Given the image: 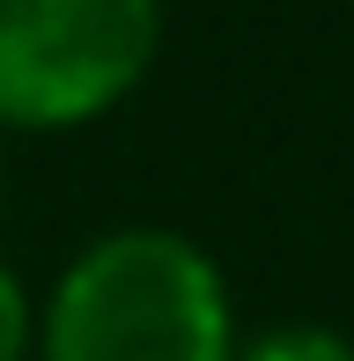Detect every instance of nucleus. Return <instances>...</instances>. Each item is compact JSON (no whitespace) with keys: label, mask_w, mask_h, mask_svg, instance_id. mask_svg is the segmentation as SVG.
<instances>
[{"label":"nucleus","mask_w":354,"mask_h":361,"mask_svg":"<svg viewBox=\"0 0 354 361\" xmlns=\"http://www.w3.org/2000/svg\"><path fill=\"white\" fill-rule=\"evenodd\" d=\"M163 0H0V126L74 133L148 81Z\"/></svg>","instance_id":"obj_2"},{"label":"nucleus","mask_w":354,"mask_h":361,"mask_svg":"<svg viewBox=\"0 0 354 361\" xmlns=\"http://www.w3.org/2000/svg\"><path fill=\"white\" fill-rule=\"evenodd\" d=\"M236 361H354V339L340 324H266L236 339Z\"/></svg>","instance_id":"obj_3"},{"label":"nucleus","mask_w":354,"mask_h":361,"mask_svg":"<svg viewBox=\"0 0 354 361\" xmlns=\"http://www.w3.org/2000/svg\"><path fill=\"white\" fill-rule=\"evenodd\" d=\"M0 192H8V170H0Z\"/></svg>","instance_id":"obj_5"},{"label":"nucleus","mask_w":354,"mask_h":361,"mask_svg":"<svg viewBox=\"0 0 354 361\" xmlns=\"http://www.w3.org/2000/svg\"><path fill=\"white\" fill-rule=\"evenodd\" d=\"M236 339L214 251L170 221L89 236L37 302V361H236Z\"/></svg>","instance_id":"obj_1"},{"label":"nucleus","mask_w":354,"mask_h":361,"mask_svg":"<svg viewBox=\"0 0 354 361\" xmlns=\"http://www.w3.org/2000/svg\"><path fill=\"white\" fill-rule=\"evenodd\" d=\"M37 354V302H30L23 273L0 266V361H30Z\"/></svg>","instance_id":"obj_4"},{"label":"nucleus","mask_w":354,"mask_h":361,"mask_svg":"<svg viewBox=\"0 0 354 361\" xmlns=\"http://www.w3.org/2000/svg\"><path fill=\"white\" fill-rule=\"evenodd\" d=\"M347 8H354V0H347Z\"/></svg>","instance_id":"obj_6"}]
</instances>
